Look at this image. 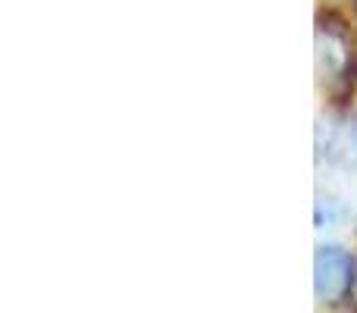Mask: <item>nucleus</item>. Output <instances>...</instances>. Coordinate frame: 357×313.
Returning <instances> with one entry per match:
<instances>
[{"mask_svg":"<svg viewBox=\"0 0 357 313\" xmlns=\"http://www.w3.org/2000/svg\"><path fill=\"white\" fill-rule=\"evenodd\" d=\"M348 273H351V260L339 247H323L317 257V291L326 298L339 295L348 285Z\"/></svg>","mask_w":357,"mask_h":313,"instance_id":"obj_1","label":"nucleus"}]
</instances>
